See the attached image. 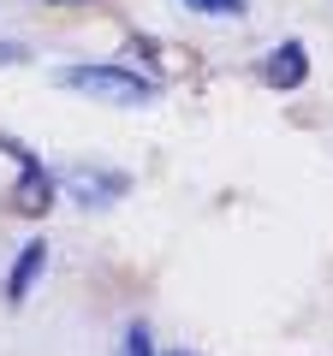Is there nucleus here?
<instances>
[{
    "label": "nucleus",
    "mask_w": 333,
    "mask_h": 356,
    "mask_svg": "<svg viewBox=\"0 0 333 356\" xmlns=\"http://www.w3.org/2000/svg\"><path fill=\"white\" fill-rule=\"evenodd\" d=\"M60 89H77V95H90L102 107H149L161 95L149 72H131V65H114V60H84V65H60L54 72Z\"/></svg>",
    "instance_id": "1"
},
{
    "label": "nucleus",
    "mask_w": 333,
    "mask_h": 356,
    "mask_svg": "<svg viewBox=\"0 0 333 356\" xmlns=\"http://www.w3.org/2000/svg\"><path fill=\"white\" fill-rule=\"evenodd\" d=\"M54 191L72 196L84 214H102V208H114L119 196L131 191V172L102 166V161H77V166H65V172H54Z\"/></svg>",
    "instance_id": "2"
},
{
    "label": "nucleus",
    "mask_w": 333,
    "mask_h": 356,
    "mask_svg": "<svg viewBox=\"0 0 333 356\" xmlns=\"http://www.w3.org/2000/svg\"><path fill=\"white\" fill-rule=\"evenodd\" d=\"M0 154H13V166H18V184H13V214H24V220H42L54 208V172L42 166V154L36 149H24L18 137H6L0 131Z\"/></svg>",
    "instance_id": "3"
},
{
    "label": "nucleus",
    "mask_w": 333,
    "mask_h": 356,
    "mask_svg": "<svg viewBox=\"0 0 333 356\" xmlns=\"http://www.w3.org/2000/svg\"><path fill=\"white\" fill-rule=\"evenodd\" d=\"M256 77L268 89H280V95L304 89L309 83V48H304V42H280V48H268V54H262V65H256Z\"/></svg>",
    "instance_id": "4"
},
{
    "label": "nucleus",
    "mask_w": 333,
    "mask_h": 356,
    "mask_svg": "<svg viewBox=\"0 0 333 356\" xmlns=\"http://www.w3.org/2000/svg\"><path fill=\"white\" fill-rule=\"evenodd\" d=\"M42 273H48V243H42V238H30L24 250L13 255V273H6V303L18 309V303H24V297L42 285Z\"/></svg>",
    "instance_id": "5"
},
{
    "label": "nucleus",
    "mask_w": 333,
    "mask_h": 356,
    "mask_svg": "<svg viewBox=\"0 0 333 356\" xmlns=\"http://www.w3.org/2000/svg\"><path fill=\"white\" fill-rule=\"evenodd\" d=\"M185 13H196V18H226V24H238L244 13H250V0H179Z\"/></svg>",
    "instance_id": "6"
},
{
    "label": "nucleus",
    "mask_w": 333,
    "mask_h": 356,
    "mask_svg": "<svg viewBox=\"0 0 333 356\" xmlns=\"http://www.w3.org/2000/svg\"><path fill=\"white\" fill-rule=\"evenodd\" d=\"M119 356H155V332H149V321H131V327L119 332Z\"/></svg>",
    "instance_id": "7"
},
{
    "label": "nucleus",
    "mask_w": 333,
    "mask_h": 356,
    "mask_svg": "<svg viewBox=\"0 0 333 356\" xmlns=\"http://www.w3.org/2000/svg\"><path fill=\"white\" fill-rule=\"evenodd\" d=\"M24 60H30L24 42H6V36H0V72H6V65H24Z\"/></svg>",
    "instance_id": "8"
},
{
    "label": "nucleus",
    "mask_w": 333,
    "mask_h": 356,
    "mask_svg": "<svg viewBox=\"0 0 333 356\" xmlns=\"http://www.w3.org/2000/svg\"><path fill=\"white\" fill-rule=\"evenodd\" d=\"M48 6H77V0H48Z\"/></svg>",
    "instance_id": "9"
}]
</instances>
